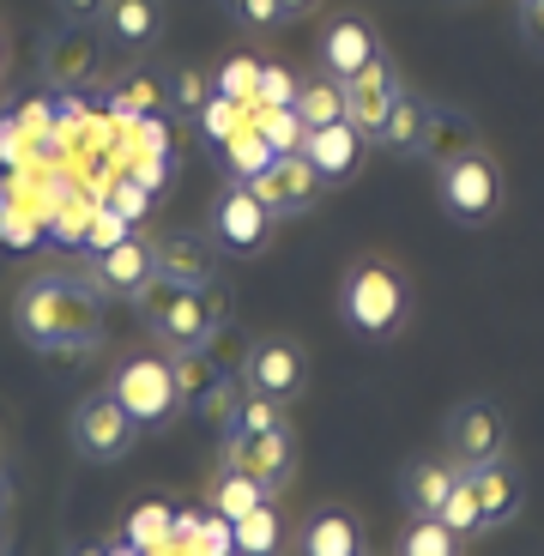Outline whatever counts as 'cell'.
Masks as SVG:
<instances>
[{"label":"cell","instance_id":"1","mask_svg":"<svg viewBox=\"0 0 544 556\" xmlns=\"http://www.w3.org/2000/svg\"><path fill=\"white\" fill-rule=\"evenodd\" d=\"M13 327L37 351H85L103 333V296L91 278L73 273H42L30 278L13 303Z\"/></svg>","mask_w":544,"mask_h":556},{"label":"cell","instance_id":"2","mask_svg":"<svg viewBox=\"0 0 544 556\" xmlns=\"http://www.w3.org/2000/svg\"><path fill=\"white\" fill-rule=\"evenodd\" d=\"M134 303H140L146 333L164 351H200V345H212V333L224 327V291L218 285H176V278L157 273Z\"/></svg>","mask_w":544,"mask_h":556},{"label":"cell","instance_id":"3","mask_svg":"<svg viewBox=\"0 0 544 556\" xmlns=\"http://www.w3.org/2000/svg\"><path fill=\"white\" fill-rule=\"evenodd\" d=\"M405 308H412V296H405V278L393 273L388 261H357V266H345V278H339V315H345L351 333H363V339L400 333Z\"/></svg>","mask_w":544,"mask_h":556},{"label":"cell","instance_id":"4","mask_svg":"<svg viewBox=\"0 0 544 556\" xmlns=\"http://www.w3.org/2000/svg\"><path fill=\"white\" fill-rule=\"evenodd\" d=\"M110 393L127 405V417L140 424V430H152V424H169V417L181 412V388H176V363H169V351L157 357V351H134V357L115 363L110 376Z\"/></svg>","mask_w":544,"mask_h":556},{"label":"cell","instance_id":"5","mask_svg":"<svg viewBox=\"0 0 544 556\" xmlns=\"http://www.w3.org/2000/svg\"><path fill=\"white\" fill-rule=\"evenodd\" d=\"M435 188H442V212L454 224H466V230H478V224H490L503 212V176H496V164L478 146L435 164Z\"/></svg>","mask_w":544,"mask_h":556},{"label":"cell","instance_id":"6","mask_svg":"<svg viewBox=\"0 0 544 556\" xmlns=\"http://www.w3.org/2000/svg\"><path fill=\"white\" fill-rule=\"evenodd\" d=\"M134 442H140V424L127 417V405L115 400L110 388L85 393V400L73 405V447H79V459H91V466H115V459L134 454Z\"/></svg>","mask_w":544,"mask_h":556},{"label":"cell","instance_id":"7","mask_svg":"<svg viewBox=\"0 0 544 556\" xmlns=\"http://www.w3.org/2000/svg\"><path fill=\"white\" fill-rule=\"evenodd\" d=\"M224 466H242V472L254 478V484L273 496V490L291 484L296 472V442H291V424H279V430H261V435H224Z\"/></svg>","mask_w":544,"mask_h":556},{"label":"cell","instance_id":"8","mask_svg":"<svg viewBox=\"0 0 544 556\" xmlns=\"http://www.w3.org/2000/svg\"><path fill=\"white\" fill-rule=\"evenodd\" d=\"M273 224H279V218H273L261 200H254L249 181L230 176V188H224L218 212H212V242H218L224 254H261L266 237H273Z\"/></svg>","mask_w":544,"mask_h":556},{"label":"cell","instance_id":"9","mask_svg":"<svg viewBox=\"0 0 544 556\" xmlns=\"http://www.w3.org/2000/svg\"><path fill=\"white\" fill-rule=\"evenodd\" d=\"M447 447H454V466H460V472L490 466V459H503V454H508V424H503V412H496L490 400L454 405V417H447Z\"/></svg>","mask_w":544,"mask_h":556},{"label":"cell","instance_id":"10","mask_svg":"<svg viewBox=\"0 0 544 556\" xmlns=\"http://www.w3.org/2000/svg\"><path fill=\"white\" fill-rule=\"evenodd\" d=\"M249 188H254V200H261L273 218H303L308 206H315V194H321L327 181L308 169V157L303 152H291V157H273V164L261 169V176H249Z\"/></svg>","mask_w":544,"mask_h":556},{"label":"cell","instance_id":"11","mask_svg":"<svg viewBox=\"0 0 544 556\" xmlns=\"http://www.w3.org/2000/svg\"><path fill=\"white\" fill-rule=\"evenodd\" d=\"M400 73L388 67V55L369 61V67L357 73V79H345V122L357 127L363 139H381V127H388L393 103H400Z\"/></svg>","mask_w":544,"mask_h":556},{"label":"cell","instance_id":"12","mask_svg":"<svg viewBox=\"0 0 544 556\" xmlns=\"http://www.w3.org/2000/svg\"><path fill=\"white\" fill-rule=\"evenodd\" d=\"M169 363H176L181 405H194V412L230 424V412H237V388H230V381H224V369L206 357V345H200V351H169Z\"/></svg>","mask_w":544,"mask_h":556},{"label":"cell","instance_id":"13","mask_svg":"<svg viewBox=\"0 0 544 556\" xmlns=\"http://www.w3.org/2000/svg\"><path fill=\"white\" fill-rule=\"evenodd\" d=\"M242 388L266 393V400H291L303 388V351L291 339H254L242 357Z\"/></svg>","mask_w":544,"mask_h":556},{"label":"cell","instance_id":"14","mask_svg":"<svg viewBox=\"0 0 544 556\" xmlns=\"http://www.w3.org/2000/svg\"><path fill=\"white\" fill-rule=\"evenodd\" d=\"M369 61H381L376 25H369V18H357V13L327 18V30H321V73H333V79H357Z\"/></svg>","mask_w":544,"mask_h":556},{"label":"cell","instance_id":"15","mask_svg":"<svg viewBox=\"0 0 544 556\" xmlns=\"http://www.w3.org/2000/svg\"><path fill=\"white\" fill-rule=\"evenodd\" d=\"M98 61H103V42L91 25H67V18H61V30L42 42V73L55 85H67V91L85 79H98Z\"/></svg>","mask_w":544,"mask_h":556},{"label":"cell","instance_id":"16","mask_svg":"<svg viewBox=\"0 0 544 556\" xmlns=\"http://www.w3.org/2000/svg\"><path fill=\"white\" fill-rule=\"evenodd\" d=\"M466 478H472V496H478V515H484V532L508 527V520L527 508V478L508 466V454L490 459V466H472Z\"/></svg>","mask_w":544,"mask_h":556},{"label":"cell","instance_id":"17","mask_svg":"<svg viewBox=\"0 0 544 556\" xmlns=\"http://www.w3.org/2000/svg\"><path fill=\"white\" fill-rule=\"evenodd\" d=\"M363 146H369V139H363L351 122L308 127V134H303V157H308V169H315L321 181H351V176H357Z\"/></svg>","mask_w":544,"mask_h":556},{"label":"cell","instance_id":"18","mask_svg":"<svg viewBox=\"0 0 544 556\" xmlns=\"http://www.w3.org/2000/svg\"><path fill=\"white\" fill-rule=\"evenodd\" d=\"M157 278V254H152V242H115V249H103L98 254V285L103 291H122V296H140L146 285Z\"/></svg>","mask_w":544,"mask_h":556},{"label":"cell","instance_id":"19","mask_svg":"<svg viewBox=\"0 0 544 556\" xmlns=\"http://www.w3.org/2000/svg\"><path fill=\"white\" fill-rule=\"evenodd\" d=\"M157 273L176 278V285H212V242L194 237V230H169V237L152 242Z\"/></svg>","mask_w":544,"mask_h":556},{"label":"cell","instance_id":"20","mask_svg":"<svg viewBox=\"0 0 544 556\" xmlns=\"http://www.w3.org/2000/svg\"><path fill=\"white\" fill-rule=\"evenodd\" d=\"M110 37L122 49H152L164 30V0H110Z\"/></svg>","mask_w":544,"mask_h":556},{"label":"cell","instance_id":"21","mask_svg":"<svg viewBox=\"0 0 544 556\" xmlns=\"http://www.w3.org/2000/svg\"><path fill=\"white\" fill-rule=\"evenodd\" d=\"M454 484H460V466H454V459H418V466L405 472L412 515H442V502L454 496Z\"/></svg>","mask_w":544,"mask_h":556},{"label":"cell","instance_id":"22","mask_svg":"<svg viewBox=\"0 0 544 556\" xmlns=\"http://www.w3.org/2000/svg\"><path fill=\"white\" fill-rule=\"evenodd\" d=\"M303 556H363L357 520L345 508H321L315 520H303Z\"/></svg>","mask_w":544,"mask_h":556},{"label":"cell","instance_id":"23","mask_svg":"<svg viewBox=\"0 0 544 556\" xmlns=\"http://www.w3.org/2000/svg\"><path fill=\"white\" fill-rule=\"evenodd\" d=\"M296 122L303 127H333L345 122V79H333V73H321V79H296Z\"/></svg>","mask_w":544,"mask_h":556},{"label":"cell","instance_id":"24","mask_svg":"<svg viewBox=\"0 0 544 556\" xmlns=\"http://www.w3.org/2000/svg\"><path fill=\"white\" fill-rule=\"evenodd\" d=\"M430 122L435 110L418 98V91H400V103H393L388 127H381V146H400V152H423V139H430Z\"/></svg>","mask_w":544,"mask_h":556},{"label":"cell","instance_id":"25","mask_svg":"<svg viewBox=\"0 0 544 556\" xmlns=\"http://www.w3.org/2000/svg\"><path fill=\"white\" fill-rule=\"evenodd\" d=\"M400 556H460V532L442 515H418L400 532Z\"/></svg>","mask_w":544,"mask_h":556},{"label":"cell","instance_id":"26","mask_svg":"<svg viewBox=\"0 0 544 556\" xmlns=\"http://www.w3.org/2000/svg\"><path fill=\"white\" fill-rule=\"evenodd\" d=\"M110 103L115 110H127V115H146V110H169L164 103V79H152V73H122V79L110 85Z\"/></svg>","mask_w":544,"mask_h":556},{"label":"cell","instance_id":"27","mask_svg":"<svg viewBox=\"0 0 544 556\" xmlns=\"http://www.w3.org/2000/svg\"><path fill=\"white\" fill-rule=\"evenodd\" d=\"M284 424V400H266V393H242L224 435H261V430H279Z\"/></svg>","mask_w":544,"mask_h":556},{"label":"cell","instance_id":"28","mask_svg":"<svg viewBox=\"0 0 544 556\" xmlns=\"http://www.w3.org/2000/svg\"><path fill=\"white\" fill-rule=\"evenodd\" d=\"M249 115H254L249 103H237V98H224V91H212V103L194 115V122H200V134H206V139H218V146H230V139H237L242 127H249Z\"/></svg>","mask_w":544,"mask_h":556},{"label":"cell","instance_id":"29","mask_svg":"<svg viewBox=\"0 0 544 556\" xmlns=\"http://www.w3.org/2000/svg\"><path fill=\"white\" fill-rule=\"evenodd\" d=\"M261 502H266V490L254 484L242 466H224V459H218V508H224V515L242 520L249 508H261Z\"/></svg>","mask_w":544,"mask_h":556},{"label":"cell","instance_id":"30","mask_svg":"<svg viewBox=\"0 0 544 556\" xmlns=\"http://www.w3.org/2000/svg\"><path fill=\"white\" fill-rule=\"evenodd\" d=\"M237 551L242 556H273L279 551V515H273V502H261V508H249V515L237 520Z\"/></svg>","mask_w":544,"mask_h":556},{"label":"cell","instance_id":"31","mask_svg":"<svg viewBox=\"0 0 544 556\" xmlns=\"http://www.w3.org/2000/svg\"><path fill=\"white\" fill-rule=\"evenodd\" d=\"M224 152H230V176H237V181L261 176V169L273 164V157H279V152H273V146L261 139V127H254V115H249V127H242V134L230 139V146H224Z\"/></svg>","mask_w":544,"mask_h":556},{"label":"cell","instance_id":"32","mask_svg":"<svg viewBox=\"0 0 544 556\" xmlns=\"http://www.w3.org/2000/svg\"><path fill=\"white\" fill-rule=\"evenodd\" d=\"M254 127H261V139H266L279 157L303 152V134H308V127L296 122V110H254Z\"/></svg>","mask_w":544,"mask_h":556},{"label":"cell","instance_id":"33","mask_svg":"<svg viewBox=\"0 0 544 556\" xmlns=\"http://www.w3.org/2000/svg\"><path fill=\"white\" fill-rule=\"evenodd\" d=\"M164 103L169 110H181V115H200L212 103V91H206V73H194V67H176L169 73V91H164Z\"/></svg>","mask_w":544,"mask_h":556},{"label":"cell","instance_id":"34","mask_svg":"<svg viewBox=\"0 0 544 556\" xmlns=\"http://www.w3.org/2000/svg\"><path fill=\"white\" fill-rule=\"evenodd\" d=\"M442 520L454 532H460V539H472V532H484V515H478V496H472V478L460 472V484H454V496L442 502Z\"/></svg>","mask_w":544,"mask_h":556},{"label":"cell","instance_id":"35","mask_svg":"<svg viewBox=\"0 0 544 556\" xmlns=\"http://www.w3.org/2000/svg\"><path fill=\"white\" fill-rule=\"evenodd\" d=\"M296 103V79L273 61H261V85H254V110H291Z\"/></svg>","mask_w":544,"mask_h":556},{"label":"cell","instance_id":"36","mask_svg":"<svg viewBox=\"0 0 544 556\" xmlns=\"http://www.w3.org/2000/svg\"><path fill=\"white\" fill-rule=\"evenodd\" d=\"M254 85H261V61L237 55V61H230V67H224L218 91H224V98H237V103H249V110H254Z\"/></svg>","mask_w":544,"mask_h":556},{"label":"cell","instance_id":"37","mask_svg":"<svg viewBox=\"0 0 544 556\" xmlns=\"http://www.w3.org/2000/svg\"><path fill=\"white\" fill-rule=\"evenodd\" d=\"M224 7H230L242 25H284V18H279V0H224Z\"/></svg>","mask_w":544,"mask_h":556},{"label":"cell","instance_id":"38","mask_svg":"<svg viewBox=\"0 0 544 556\" xmlns=\"http://www.w3.org/2000/svg\"><path fill=\"white\" fill-rule=\"evenodd\" d=\"M55 13L67 18V25H98V18L110 13V0H55Z\"/></svg>","mask_w":544,"mask_h":556},{"label":"cell","instance_id":"39","mask_svg":"<svg viewBox=\"0 0 544 556\" xmlns=\"http://www.w3.org/2000/svg\"><path fill=\"white\" fill-rule=\"evenodd\" d=\"M520 37H527V49L544 55V0H520Z\"/></svg>","mask_w":544,"mask_h":556},{"label":"cell","instance_id":"40","mask_svg":"<svg viewBox=\"0 0 544 556\" xmlns=\"http://www.w3.org/2000/svg\"><path fill=\"white\" fill-rule=\"evenodd\" d=\"M115 200H122V218H140V212H146V181H140V176H127Z\"/></svg>","mask_w":544,"mask_h":556},{"label":"cell","instance_id":"41","mask_svg":"<svg viewBox=\"0 0 544 556\" xmlns=\"http://www.w3.org/2000/svg\"><path fill=\"white\" fill-rule=\"evenodd\" d=\"M7 508H13V472L0 466V520H7Z\"/></svg>","mask_w":544,"mask_h":556},{"label":"cell","instance_id":"42","mask_svg":"<svg viewBox=\"0 0 544 556\" xmlns=\"http://www.w3.org/2000/svg\"><path fill=\"white\" fill-rule=\"evenodd\" d=\"M308 7H315V0H279V18H303Z\"/></svg>","mask_w":544,"mask_h":556},{"label":"cell","instance_id":"43","mask_svg":"<svg viewBox=\"0 0 544 556\" xmlns=\"http://www.w3.org/2000/svg\"><path fill=\"white\" fill-rule=\"evenodd\" d=\"M0 556H13V551H7V539H0Z\"/></svg>","mask_w":544,"mask_h":556},{"label":"cell","instance_id":"44","mask_svg":"<svg viewBox=\"0 0 544 556\" xmlns=\"http://www.w3.org/2000/svg\"><path fill=\"white\" fill-rule=\"evenodd\" d=\"M237 556H242V551H237Z\"/></svg>","mask_w":544,"mask_h":556}]
</instances>
